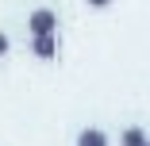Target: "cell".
<instances>
[{
  "mask_svg": "<svg viewBox=\"0 0 150 146\" xmlns=\"http://www.w3.org/2000/svg\"><path fill=\"white\" fill-rule=\"evenodd\" d=\"M77 146H112V142H108V135H104L100 127H85V131L77 135Z\"/></svg>",
  "mask_w": 150,
  "mask_h": 146,
  "instance_id": "cell-3",
  "label": "cell"
},
{
  "mask_svg": "<svg viewBox=\"0 0 150 146\" xmlns=\"http://www.w3.org/2000/svg\"><path fill=\"white\" fill-rule=\"evenodd\" d=\"M150 135L142 131V127H123V131H119V146H142Z\"/></svg>",
  "mask_w": 150,
  "mask_h": 146,
  "instance_id": "cell-4",
  "label": "cell"
},
{
  "mask_svg": "<svg viewBox=\"0 0 150 146\" xmlns=\"http://www.w3.org/2000/svg\"><path fill=\"white\" fill-rule=\"evenodd\" d=\"M142 146H150V138H146V142H142Z\"/></svg>",
  "mask_w": 150,
  "mask_h": 146,
  "instance_id": "cell-7",
  "label": "cell"
},
{
  "mask_svg": "<svg viewBox=\"0 0 150 146\" xmlns=\"http://www.w3.org/2000/svg\"><path fill=\"white\" fill-rule=\"evenodd\" d=\"M27 31H31V39L35 35H58V12H50V8L31 12L27 16Z\"/></svg>",
  "mask_w": 150,
  "mask_h": 146,
  "instance_id": "cell-1",
  "label": "cell"
},
{
  "mask_svg": "<svg viewBox=\"0 0 150 146\" xmlns=\"http://www.w3.org/2000/svg\"><path fill=\"white\" fill-rule=\"evenodd\" d=\"M112 0H88V8H108Z\"/></svg>",
  "mask_w": 150,
  "mask_h": 146,
  "instance_id": "cell-6",
  "label": "cell"
},
{
  "mask_svg": "<svg viewBox=\"0 0 150 146\" xmlns=\"http://www.w3.org/2000/svg\"><path fill=\"white\" fill-rule=\"evenodd\" d=\"M31 54L42 58V62L58 58V35H35V39H31Z\"/></svg>",
  "mask_w": 150,
  "mask_h": 146,
  "instance_id": "cell-2",
  "label": "cell"
},
{
  "mask_svg": "<svg viewBox=\"0 0 150 146\" xmlns=\"http://www.w3.org/2000/svg\"><path fill=\"white\" fill-rule=\"evenodd\" d=\"M4 54H8V35L0 31V58H4Z\"/></svg>",
  "mask_w": 150,
  "mask_h": 146,
  "instance_id": "cell-5",
  "label": "cell"
}]
</instances>
